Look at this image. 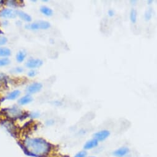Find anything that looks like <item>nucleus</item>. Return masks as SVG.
Returning a JSON list of instances; mask_svg holds the SVG:
<instances>
[{
    "mask_svg": "<svg viewBox=\"0 0 157 157\" xmlns=\"http://www.w3.org/2000/svg\"><path fill=\"white\" fill-rule=\"evenodd\" d=\"M5 115L11 120H18L24 115V111L18 105H12L4 109Z\"/></svg>",
    "mask_w": 157,
    "mask_h": 157,
    "instance_id": "nucleus-3",
    "label": "nucleus"
},
{
    "mask_svg": "<svg viewBox=\"0 0 157 157\" xmlns=\"http://www.w3.org/2000/svg\"><path fill=\"white\" fill-rule=\"evenodd\" d=\"M0 102H1V98H0Z\"/></svg>",
    "mask_w": 157,
    "mask_h": 157,
    "instance_id": "nucleus-31",
    "label": "nucleus"
},
{
    "mask_svg": "<svg viewBox=\"0 0 157 157\" xmlns=\"http://www.w3.org/2000/svg\"><path fill=\"white\" fill-rule=\"evenodd\" d=\"M129 153V148L127 147H122L113 152V155L115 157H124Z\"/></svg>",
    "mask_w": 157,
    "mask_h": 157,
    "instance_id": "nucleus-12",
    "label": "nucleus"
},
{
    "mask_svg": "<svg viewBox=\"0 0 157 157\" xmlns=\"http://www.w3.org/2000/svg\"><path fill=\"white\" fill-rule=\"evenodd\" d=\"M87 155V152L86 151V150H82L77 152L74 156V157H86Z\"/></svg>",
    "mask_w": 157,
    "mask_h": 157,
    "instance_id": "nucleus-24",
    "label": "nucleus"
},
{
    "mask_svg": "<svg viewBox=\"0 0 157 157\" xmlns=\"http://www.w3.org/2000/svg\"><path fill=\"white\" fill-rule=\"evenodd\" d=\"M20 2L18 1H12V0H10V1H5V6L8 8L14 10H18V8L20 7Z\"/></svg>",
    "mask_w": 157,
    "mask_h": 157,
    "instance_id": "nucleus-16",
    "label": "nucleus"
},
{
    "mask_svg": "<svg viewBox=\"0 0 157 157\" xmlns=\"http://www.w3.org/2000/svg\"><path fill=\"white\" fill-rule=\"evenodd\" d=\"M110 136V132L107 129L100 130L95 132L93 135L94 138L97 139L99 142H102L108 139Z\"/></svg>",
    "mask_w": 157,
    "mask_h": 157,
    "instance_id": "nucleus-7",
    "label": "nucleus"
},
{
    "mask_svg": "<svg viewBox=\"0 0 157 157\" xmlns=\"http://www.w3.org/2000/svg\"><path fill=\"white\" fill-rule=\"evenodd\" d=\"M8 39L6 36L4 35H0V47L5 46V45L8 43Z\"/></svg>",
    "mask_w": 157,
    "mask_h": 157,
    "instance_id": "nucleus-22",
    "label": "nucleus"
},
{
    "mask_svg": "<svg viewBox=\"0 0 157 157\" xmlns=\"http://www.w3.org/2000/svg\"><path fill=\"white\" fill-rule=\"evenodd\" d=\"M99 142L95 139V138H92L90 140H88L84 145V150H89L94 149L98 147Z\"/></svg>",
    "mask_w": 157,
    "mask_h": 157,
    "instance_id": "nucleus-11",
    "label": "nucleus"
},
{
    "mask_svg": "<svg viewBox=\"0 0 157 157\" xmlns=\"http://www.w3.org/2000/svg\"><path fill=\"white\" fill-rule=\"evenodd\" d=\"M34 101V98L32 96L26 94L25 95L21 96L18 100V104L19 106H25L31 104Z\"/></svg>",
    "mask_w": 157,
    "mask_h": 157,
    "instance_id": "nucleus-9",
    "label": "nucleus"
},
{
    "mask_svg": "<svg viewBox=\"0 0 157 157\" xmlns=\"http://www.w3.org/2000/svg\"><path fill=\"white\" fill-rule=\"evenodd\" d=\"M12 51L10 48L6 46L0 47V58L10 57Z\"/></svg>",
    "mask_w": 157,
    "mask_h": 157,
    "instance_id": "nucleus-15",
    "label": "nucleus"
},
{
    "mask_svg": "<svg viewBox=\"0 0 157 157\" xmlns=\"http://www.w3.org/2000/svg\"><path fill=\"white\" fill-rule=\"evenodd\" d=\"M130 3H131V5L135 6L136 5V3H137V1H136V0H131Z\"/></svg>",
    "mask_w": 157,
    "mask_h": 157,
    "instance_id": "nucleus-28",
    "label": "nucleus"
},
{
    "mask_svg": "<svg viewBox=\"0 0 157 157\" xmlns=\"http://www.w3.org/2000/svg\"><path fill=\"white\" fill-rule=\"evenodd\" d=\"M11 63V60L10 57L0 58V68L5 67L10 65Z\"/></svg>",
    "mask_w": 157,
    "mask_h": 157,
    "instance_id": "nucleus-19",
    "label": "nucleus"
},
{
    "mask_svg": "<svg viewBox=\"0 0 157 157\" xmlns=\"http://www.w3.org/2000/svg\"><path fill=\"white\" fill-rule=\"evenodd\" d=\"M54 121L52 120H48L46 121V124L48 125V126H51L52 124H54Z\"/></svg>",
    "mask_w": 157,
    "mask_h": 157,
    "instance_id": "nucleus-26",
    "label": "nucleus"
},
{
    "mask_svg": "<svg viewBox=\"0 0 157 157\" xmlns=\"http://www.w3.org/2000/svg\"><path fill=\"white\" fill-rule=\"evenodd\" d=\"M5 6V1L3 0H0V10L3 8V6Z\"/></svg>",
    "mask_w": 157,
    "mask_h": 157,
    "instance_id": "nucleus-27",
    "label": "nucleus"
},
{
    "mask_svg": "<svg viewBox=\"0 0 157 157\" xmlns=\"http://www.w3.org/2000/svg\"><path fill=\"white\" fill-rule=\"evenodd\" d=\"M28 117L31 119H37L40 117V113L37 111L30 112V113H29Z\"/></svg>",
    "mask_w": 157,
    "mask_h": 157,
    "instance_id": "nucleus-21",
    "label": "nucleus"
},
{
    "mask_svg": "<svg viewBox=\"0 0 157 157\" xmlns=\"http://www.w3.org/2000/svg\"><path fill=\"white\" fill-rule=\"evenodd\" d=\"M153 15V10L151 7H149L144 13L143 17L145 21H149L151 19Z\"/></svg>",
    "mask_w": 157,
    "mask_h": 157,
    "instance_id": "nucleus-18",
    "label": "nucleus"
},
{
    "mask_svg": "<svg viewBox=\"0 0 157 157\" xmlns=\"http://www.w3.org/2000/svg\"><path fill=\"white\" fill-rule=\"evenodd\" d=\"M21 96V91L19 90H13L8 92L4 98L5 101H13L18 100Z\"/></svg>",
    "mask_w": 157,
    "mask_h": 157,
    "instance_id": "nucleus-8",
    "label": "nucleus"
},
{
    "mask_svg": "<svg viewBox=\"0 0 157 157\" xmlns=\"http://www.w3.org/2000/svg\"><path fill=\"white\" fill-rule=\"evenodd\" d=\"M86 157H95V156H86Z\"/></svg>",
    "mask_w": 157,
    "mask_h": 157,
    "instance_id": "nucleus-30",
    "label": "nucleus"
},
{
    "mask_svg": "<svg viewBox=\"0 0 157 157\" xmlns=\"http://www.w3.org/2000/svg\"><path fill=\"white\" fill-rule=\"evenodd\" d=\"M27 54L25 50L21 49L19 50L16 54V60L18 63H23L26 58H27Z\"/></svg>",
    "mask_w": 157,
    "mask_h": 157,
    "instance_id": "nucleus-14",
    "label": "nucleus"
},
{
    "mask_svg": "<svg viewBox=\"0 0 157 157\" xmlns=\"http://www.w3.org/2000/svg\"><path fill=\"white\" fill-rule=\"evenodd\" d=\"M153 3V0H148V1H147V3L148 6H151Z\"/></svg>",
    "mask_w": 157,
    "mask_h": 157,
    "instance_id": "nucleus-29",
    "label": "nucleus"
},
{
    "mask_svg": "<svg viewBox=\"0 0 157 157\" xmlns=\"http://www.w3.org/2000/svg\"><path fill=\"white\" fill-rule=\"evenodd\" d=\"M43 84L40 82H33L29 85H27L26 88V93L29 95H34L40 93L43 89Z\"/></svg>",
    "mask_w": 157,
    "mask_h": 157,
    "instance_id": "nucleus-6",
    "label": "nucleus"
},
{
    "mask_svg": "<svg viewBox=\"0 0 157 157\" xmlns=\"http://www.w3.org/2000/svg\"><path fill=\"white\" fill-rule=\"evenodd\" d=\"M43 65V60L40 58L30 57L28 59L26 63L25 67L29 70H37Z\"/></svg>",
    "mask_w": 157,
    "mask_h": 157,
    "instance_id": "nucleus-5",
    "label": "nucleus"
},
{
    "mask_svg": "<svg viewBox=\"0 0 157 157\" xmlns=\"http://www.w3.org/2000/svg\"><path fill=\"white\" fill-rule=\"evenodd\" d=\"M21 146L24 152L30 157H49L53 150V145L41 137H26Z\"/></svg>",
    "mask_w": 157,
    "mask_h": 157,
    "instance_id": "nucleus-1",
    "label": "nucleus"
},
{
    "mask_svg": "<svg viewBox=\"0 0 157 157\" xmlns=\"http://www.w3.org/2000/svg\"><path fill=\"white\" fill-rule=\"evenodd\" d=\"M107 14H108V16L109 17H112L115 16V11L114 10H113V9H110L107 11Z\"/></svg>",
    "mask_w": 157,
    "mask_h": 157,
    "instance_id": "nucleus-25",
    "label": "nucleus"
},
{
    "mask_svg": "<svg viewBox=\"0 0 157 157\" xmlns=\"http://www.w3.org/2000/svg\"><path fill=\"white\" fill-rule=\"evenodd\" d=\"M40 11L41 14L45 17H51L53 16V10L49 6H46V5H42L40 8Z\"/></svg>",
    "mask_w": 157,
    "mask_h": 157,
    "instance_id": "nucleus-13",
    "label": "nucleus"
},
{
    "mask_svg": "<svg viewBox=\"0 0 157 157\" xmlns=\"http://www.w3.org/2000/svg\"><path fill=\"white\" fill-rule=\"evenodd\" d=\"M137 16H138L137 11L135 8H132L129 13V19L132 24H134L137 22Z\"/></svg>",
    "mask_w": 157,
    "mask_h": 157,
    "instance_id": "nucleus-17",
    "label": "nucleus"
},
{
    "mask_svg": "<svg viewBox=\"0 0 157 157\" xmlns=\"http://www.w3.org/2000/svg\"><path fill=\"white\" fill-rule=\"evenodd\" d=\"M24 68L21 66H17L15 67H13L11 70V72L12 73H15V74H21L24 71Z\"/></svg>",
    "mask_w": 157,
    "mask_h": 157,
    "instance_id": "nucleus-20",
    "label": "nucleus"
},
{
    "mask_svg": "<svg viewBox=\"0 0 157 157\" xmlns=\"http://www.w3.org/2000/svg\"><path fill=\"white\" fill-rule=\"evenodd\" d=\"M16 17H18L16 10L6 7L0 10V18L3 20L8 21L10 19H14Z\"/></svg>",
    "mask_w": 157,
    "mask_h": 157,
    "instance_id": "nucleus-4",
    "label": "nucleus"
},
{
    "mask_svg": "<svg viewBox=\"0 0 157 157\" xmlns=\"http://www.w3.org/2000/svg\"><path fill=\"white\" fill-rule=\"evenodd\" d=\"M37 75H38L37 70H29V71L27 72V76L31 78L35 77Z\"/></svg>",
    "mask_w": 157,
    "mask_h": 157,
    "instance_id": "nucleus-23",
    "label": "nucleus"
},
{
    "mask_svg": "<svg viewBox=\"0 0 157 157\" xmlns=\"http://www.w3.org/2000/svg\"><path fill=\"white\" fill-rule=\"evenodd\" d=\"M17 15H18V17L19 18V19H21L22 21L25 22L27 24L31 23L32 22V16L28 14L27 13L21 10H17Z\"/></svg>",
    "mask_w": 157,
    "mask_h": 157,
    "instance_id": "nucleus-10",
    "label": "nucleus"
},
{
    "mask_svg": "<svg viewBox=\"0 0 157 157\" xmlns=\"http://www.w3.org/2000/svg\"><path fill=\"white\" fill-rule=\"evenodd\" d=\"M51 27L50 22L44 20H39L31 23L27 24L25 25V29L30 31H40L47 30Z\"/></svg>",
    "mask_w": 157,
    "mask_h": 157,
    "instance_id": "nucleus-2",
    "label": "nucleus"
}]
</instances>
